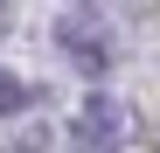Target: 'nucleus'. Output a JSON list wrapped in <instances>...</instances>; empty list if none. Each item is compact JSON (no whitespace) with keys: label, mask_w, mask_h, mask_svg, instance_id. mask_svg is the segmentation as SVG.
Segmentation results:
<instances>
[{"label":"nucleus","mask_w":160,"mask_h":153,"mask_svg":"<svg viewBox=\"0 0 160 153\" xmlns=\"http://www.w3.org/2000/svg\"><path fill=\"white\" fill-rule=\"evenodd\" d=\"M70 146L77 153H125V105L104 97V91H91L77 105V118H70Z\"/></svg>","instance_id":"f257e3e1"},{"label":"nucleus","mask_w":160,"mask_h":153,"mask_svg":"<svg viewBox=\"0 0 160 153\" xmlns=\"http://www.w3.org/2000/svg\"><path fill=\"white\" fill-rule=\"evenodd\" d=\"M56 49L84 76H104V70H112V35H104V21H91V14H63L56 21Z\"/></svg>","instance_id":"f03ea898"},{"label":"nucleus","mask_w":160,"mask_h":153,"mask_svg":"<svg viewBox=\"0 0 160 153\" xmlns=\"http://www.w3.org/2000/svg\"><path fill=\"white\" fill-rule=\"evenodd\" d=\"M14 111H28V84L0 63V118H14Z\"/></svg>","instance_id":"7ed1b4c3"},{"label":"nucleus","mask_w":160,"mask_h":153,"mask_svg":"<svg viewBox=\"0 0 160 153\" xmlns=\"http://www.w3.org/2000/svg\"><path fill=\"white\" fill-rule=\"evenodd\" d=\"M7 21H14V0H0V28H7Z\"/></svg>","instance_id":"20e7f679"}]
</instances>
